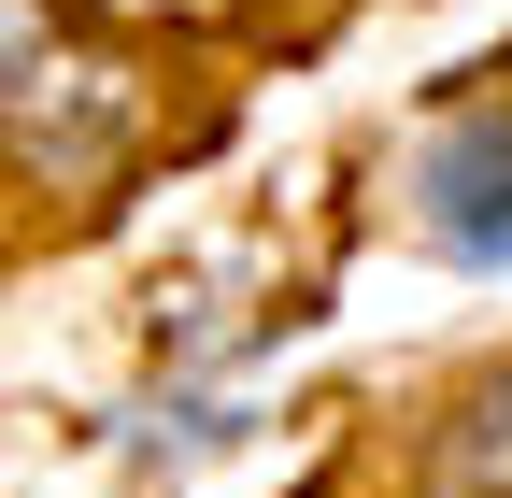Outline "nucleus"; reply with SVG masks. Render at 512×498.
<instances>
[{"mask_svg":"<svg viewBox=\"0 0 512 498\" xmlns=\"http://www.w3.org/2000/svg\"><path fill=\"white\" fill-rule=\"evenodd\" d=\"M271 342V314H228V285H185L157 299V342H143V385L114 399V470L128 484H185L200 456L242 442V370Z\"/></svg>","mask_w":512,"mask_h":498,"instance_id":"nucleus-1","label":"nucleus"},{"mask_svg":"<svg viewBox=\"0 0 512 498\" xmlns=\"http://www.w3.org/2000/svg\"><path fill=\"white\" fill-rule=\"evenodd\" d=\"M128 129H143V86L100 43H72L43 0H0V143H15V171H43L72 200L128 157Z\"/></svg>","mask_w":512,"mask_h":498,"instance_id":"nucleus-2","label":"nucleus"},{"mask_svg":"<svg viewBox=\"0 0 512 498\" xmlns=\"http://www.w3.org/2000/svg\"><path fill=\"white\" fill-rule=\"evenodd\" d=\"M413 242L441 271H512V100H470L413 143Z\"/></svg>","mask_w":512,"mask_h":498,"instance_id":"nucleus-3","label":"nucleus"},{"mask_svg":"<svg viewBox=\"0 0 512 498\" xmlns=\"http://www.w3.org/2000/svg\"><path fill=\"white\" fill-rule=\"evenodd\" d=\"M427 498H512V370L441 413V456H427Z\"/></svg>","mask_w":512,"mask_h":498,"instance_id":"nucleus-4","label":"nucleus"}]
</instances>
